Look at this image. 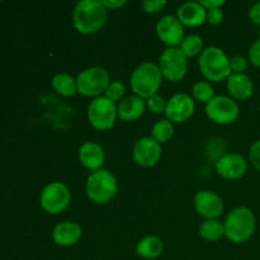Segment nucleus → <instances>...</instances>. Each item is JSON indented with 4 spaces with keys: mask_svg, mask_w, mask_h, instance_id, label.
Returning a JSON list of instances; mask_svg holds the SVG:
<instances>
[{
    "mask_svg": "<svg viewBox=\"0 0 260 260\" xmlns=\"http://www.w3.org/2000/svg\"><path fill=\"white\" fill-rule=\"evenodd\" d=\"M249 157H250V162L253 164V167L260 172V140L251 145L250 150H249Z\"/></svg>",
    "mask_w": 260,
    "mask_h": 260,
    "instance_id": "7c9ffc66",
    "label": "nucleus"
},
{
    "mask_svg": "<svg viewBox=\"0 0 260 260\" xmlns=\"http://www.w3.org/2000/svg\"><path fill=\"white\" fill-rule=\"evenodd\" d=\"M249 18L254 24L260 25V3H256L249 10Z\"/></svg>",
    "mask_w": 260,
    "mask_h": 260,
    "instance_id": "c9c22d12",
    "label": "nucleus"
},
{
    "mask_svg": "<svg viewBox=\"0 0 260 260\" xmlns=\"http://www.w3.org/2000/svg\"><path fill=\"white\" fill-rule=\"evenodd\" d=\"M111 83L108 71L101 66H91L81 71L76 78L78 93L88 98H98L104 94Z\"/></svg>",
    "mask_w": 260,
    "mask_h": 260,
    "instance_id": "423d86ee",
    "label": "nucleus"
},
{
    "mask_svg": "<svg viewBox=\"0 0 260 260\" xmlns=\"http://www.w3.org/2000/svg\"><path fill=\"white\" fill-rule=\"evenodd\" d=\"M206 116L216 124H231L238 121L240 116L239 104L230 96L215 95L206 104Z\"/></svg>",
    "mask_w": 260,
    "mask_h": 260,
    "instance_id": "9d476101",
    "label": "nucleus"
},
{
    "mask_svg": "<svg viewBox=\"0 0 260 260\" xmlns=\"http://www.w3.org/2000/svg\"><path fill=\"white\" fill-rule=\"evenodd\" d=\"M124 94H126V86H124L121 81L114 80L109 83L108 88L104 91L103 96H106L107 99H109V101L113 102V103H117V102L122 101Z\"/></svg>",
    "mask_w": 260,
    "mask_h": 260,
    "instance_id": "bb28decb",
    "label": "nucleus"
},
{
    "mask_svg": "<svg viewBox=\"0 0 260 260\" xmlns=\"http://www.w3.org/2000/svg\"><path fill=\"white\" fill-rule=\"evenodd\" d=\"M116 103L106 96H98L90 102L88 107V121L93 128L98 131H107L114 126L117 119Z\"/></svg>",
    "mask_w": 260,
    "mask_h": 260,
    "instance_id": "6e6552de",
    "label": "nucleus"
},
{
    "mask_svg": "<svg viewBox=\"0 0 260 260\" xmlns=\"http://www.w3.org/2000/svg\"><path fill=\"white\" fill-rule=\"evenodd\" d=\"M107 10L109 9H119L127 4L126 0H101Z\"/></svg>",
    "mask_w": 260,
    "mask_h": 260,
    "instance_id": "f704fd0d",
    "label": "nucleus"
},
{
    "mask_svg": "<svg viewBox=\"0 0 260 260\" xmlns=\"http://www.w3.org/2000/svg\"><path fill=\"white\" fill-rule=\"evenodd\" d=\"M223 226L225 236L229 240L235 244H243L255 233L256 220L250 208L236 207L226 216Z\"/></svg>",
    "mask_w": 260,
    "mask_h": 260,
    "instance_id": "20e7f679",
    "label": "nucleus"
},
{
    "mask_svg": "<svg viewBox=\"0 0 260 260\" xmlns=\"http://www.w3.org/2000/svg\"><path fill=\"white\" fill-rule=\"evenodd\" d=\"M52 88L56 93L65 98H70L78 94V85H76V79L70 76L69 74H56L52 78Z\"/></svg>",
    "mask_w": 260,
    "mask_h": 260,
    "instance_id": "4be33fe9",
    "label": "nucleus"
},
{
    "mask_svg": "<svg viewBox=\"0 0 260 260\" xmlns=\"http://www.w3.org/2000/svg\"><path fill=\"white\" fill-rule=\"evenodd\" d=\"M194 111V99L185 93H178L167 101L165 116L172 123H183L192 118Z\"/></svg>",
    "mask_w": 260,
    "mask_h": 260,
    "instance_id": "9b49d317",
    "label": "nucleus"
},
{
    "mask_svg": "<svg viewBox=\"0 0 260 260\" xmlns=\"http://www.w3.org/2000/svg\"><path fill=\"white\" fill-rule=\"evenodd\" d=\"M71 202V193L68 185L61 182H52L43 188L40 196V205L50 215L63 212Z\"/></svg>",
    "mask_w": 260,
    "mask_h": 260,
    "instance_id": "1a4fd4ad",
    "label": "nucleus"
},
{
    "mask_svg": "<svg viewBox=\"0 0 260 260\" xmlns=\"http://www.w3.org/2000/svg\"><path fill=\"white\" fill-rule=\"evenodd\" d=\"M162 78L172 83L182 80L188 71V58L179 47H167L159 56L157 62Z\"/></svg>",
    "mask_w": 260,
    "mask_h": 260,
    "instance_id": "0eeeda50",
    "label": "nucleus"
},
{
    "mask_svg": "<svg viewBox=\"0 0 260 260\" xmlns=\"http://www.w3.org/2000/svg\"><path fill=\"white\" fill-rule=\"evenodd\" d=\"M83 230L80 226L71 221H63L57 223L52 230V240L57 246L69 248L80 240Z\"/></svg>",
    "mask_w": 260,
    "mask_h": 260,
    "instance_id": "a211bd4d",
    "label": "nucleus"
},
{
    "mask_svg": "<svg viewBox=\"0 0 260 260\" xmlns=\"http://www.w3.org/2000/svg\"><path fill=\"white\" fill-rule=\"evenodd\" d=\"M146 108V101L134 94L119 102L117 106V116L123 122H134L144 116Z\"/></svg>",
    "mask_w": 260,
    "mask_h": 260,
    "instance_id": "6ab92c4d",
    "label": "nucleus"
},
{
    "mask_svg": "<svg viewBox=\"0 0 260 260\" xmlns=\"http://www.w3.org/2000/svg\"><path fill=\"white\" fill-rule=\"evenodd\" d=\"M162 75L157 63L146 62L140 63L135 68L129 76V85L135 95L147 101L152 95L157 94L162 83Z\"/></svg>",
    "mask_w": 260,
    "mask_h": 260,
    "instance_id": "f03ea898",
    "label": "nucleus"
},
{
    "mask_svg": "<svg viewBox=\"0 0 260 260\" xmlns=\"http://www.w3.org/2000/svg\"><path fill=\"white\" fill-rule=\"evenodd\" d=\"M231 74H245L248 69V60L244 56H234L230 58Z\"/></svg>",
    "mask_w": 260,
    "mask_h": 260,
    "instance_id": "c756f323",
    "label": "nucleus"
},
{
    "mask_svg": "<svg viewBox=\"0 0 260 260\" xmlns=\"http://www.w3.org/2000/svg\"><path fill=\"white\" fill-rule=\"evenodd\" d=\"M161 154V145L155 141L152 137H142L137 140L132 150L135 162L142 168L155 167L159 162Z\"/></svg>",
    "mask_w": 260,
    "mask_h": 260,
    "instance_id": "f8f14e48",
    "label": "nucleus"
},
{
    "mask_svg": "<svg viewBox=\"0 0 260 260\" xmlns=\"http://www.w3.org/2000/svg\"><path fill=\"white\" fill-rule=\"evenodd\" d=\"M146 107L151 113L161 114L165 113V107H167V101L159 94H155L151 98L146 101Z\"/></svg>",
    "mask_w": 260,
    "mask_h": 260,
    "instance_id": "cd10ccee",
    "label": "nucleus"
},
{
    "mask_svg": "<svg viewBox=\"0 0 260 260\" xmlns=\"http://www.w3.org/2000/svg\"><path fill=\"white\" fill-rule=\"evenodd\" d=\"M198 233L207 241H217L225 236V226L218 220H205L201 223Z\"/></svg>",
    "mask_w": 260,
    "mask_h": 260,
    "instance_id": "5701e85b",
    "label": "nucleus"
},
{
    "mask_svg": "<svg viewBox=\"0 0 260 260\" xmlns=\"http://www.w3.org/2000/svg\"><path fill=\"white\" fill-rule=\"evenodd\" d=\"M259 113H260V107H259Z\"/></svg>",
    "mask_w": 260,
    "mask_h": 260,
    "instance_id": "e433bc0d",
    "label": "nucleus"
},
{
    "mask_svg": "<svg viewBox=\"0 0 260 260\" xmlns=\"http://www.w3.org/2000/svg\"><path fill=\"white\" fill-rule=\"evenodd\" d=\"M173 135H174V126L169 119H160L151 128V137L160 145L169 141Z\"/></svg>",
    "mask_w": 260,
    "mask_h": 260,
    "instance_id": "393cba45",
    "label": "nucleus"
},
{
    "mask_svg": "<svg viewBox=\"0 0 260 260\" xmlns=\"http://www.w3.org/2000/svg\"><path fill=\"white\" fill-rule=\"evenodd\" d=\"M200 3L206 10L218 9V8H221L223 4H225L223 0H200Z\"/></svg>",
    "mask_w": 260,
    "mask_h": 260,
    "instance_id": "72a5a7b5",
    "label": "nucleus"
},
{
    "mask_svg": "<svg viewBox=\"0 0 260 260\" xmlns=\"http://www.w3.org/2000/svg\"><path fill=\"white\" fill-rule=\"evenodd\" d=\"M194 208L206 220H217L223 212V202L212 190H200L194 196Z\"/></svg>",
    "mask_w": 260,
    "mask_h": 260,
    "instance_id": "4468645a",
    "label": "nucleus"
},
{
    "mask_svg": "<svg viewBox=\"0 0 260 260\" xmlns=\"http://www.w3.org/2000/svg\"><path fill=\"white\" fill-rule=\"evenodd\" d=\"M177 18L185 27H200L207 22V10L200 2H187L178 8Z\"/></svg>",
    "mask_w": 260,
    "mask_h": 260,
    "instance_id": "f3484780",
    "label": "nucleus"
},
{
    "mask_svg": "<svg viewBox=\"0 0 260 260\" xmlns=\"http://www.w3.org/2000/svg\"><path fill=\"white\" fill-rule=\"evenodd\" d=\"M216 172L223 179H240L248 172V162L240 154H225L216 162Z\"/></svg>",
    "mask_w": 260,
    "mask_h": 260,
    "instance_id": "2eb2a0df",
    "label": "nucleus"
},
{
    "mask_svg": "<svg viewBox=\"0 0 260 260\" xmlns=\"http://www.w3.org/2000/svg\"><path fill=\"white\" fill-rule=\"evenodd\" d=\"M156 35L168 47H179L184 40V25L174 15H164L156 24Z\"/></svg>",
    "mask_w": 260,
    "mask_h": 260,
    "instance_id": "ddd939ff",
    "label": "nucleus"
},
{
    "mask_svg": "<svg viewBox=\"0 0 260 260\" xmlns=\"http://www.w3.org/2000/svg\"><path fill=\"white\" fill-rule=\"evenodd\" d=\"M180 51L184 53L185 57H196L202 53L203 48V40L198 35H188L185 36L184 40L182 41L179 46Z\"/></svg>",
    "mask_w": 260,
    "mask_h": 260,
    "instance_id": "b1692460",
    "label": "nucleus"
},
{
    "mask_svg": "<svg viewBox=\"0 0 260 260\" xmlns=\"http://www.w3.org/2000/svg\"><path fill=\"white\" fill-rule=\"evenodd\" d=\"M107 12L101 0H81L73 13L74 28L80 35H94L106 24Z\"/></svg>",
    "mask_w": 260,
    "mask_h": 260,
    "instance_id": "f257e3e1",
    "label": "nucleus"
},
{
    "mask_svg": "<svg viewBox=\"0 0 260 260\" xmlns=\"http://www.w3.org/2000/svg\"><path fill=\"white\" fill-rule=\"evenodd\" d=\"M167 0H145L141 3V7L147 14H157L167 7Z\"/></svg>",
    "mask_w": 260,
    "mask_h": 260,
    "instance_id": "c85d7f7f",
    "label": "nucleus"
},
{
    "mask_svg": "<svg viewBox=\"0 0 260 260\" xmlns=\"http://www.w3.org/2000/svg\"><path fill=\"white\" fill-rule=\"evenodd\" d=\"M192 95L197 102L207 104L215 98V89L210 81H197L192 88Z\"/></svg>",
    "mask_w": 260,
    "mask_h": 260,
    "instance_id": "a878e982",
    "label": "nucleus"
},
{
    "mask_svg": "<svg viewBox=\"0 0 260 260\" xmlns=\"http://www.w3.org/2000/svg\"><path fill=\"white\" fill-rule=\"evenodd\" d=\"M228 91L234 101H246L254 93V84L246 74H231L228 80Z\"/></svg>",
    "mask_w": 260,
    "mask_h": 260,
    "instance_id": "aec40b11",
    "label": "nucleus"
},
{
    "mask_svg": "<svg viewBox=\"0 0 260 260\" xmlns=\"http://www.w3.org/2000/svg\"><path fill=\"white\" fill-rule=\"evenodd\" d=\"M79 160L81 165L91 173L103 169L106 154L103 147L94 141H86L79 149Z\"/></svg>",
    "mask_w": 260,
    "mask_h": 260,
    "instance_id": "dca6fc26",
    "label": "nucleus"
},
{
    "mask_svg": "<svg viewBox=\"0 0 260 260\" xmlns=\"http://www.w3.org/2000/svg\"><path fill=\"white\" fill-rule=\"evenodd\" d=\"M198 68L207 81L221 83L231 75L230 57L216 46L205 48L198 57Z\"/></svg>",
    "mask_w": 260,
    "mask_h": 260,
    "instance_id": "7ed1b4c3",
    "label": "nucleus"
},
{
    "mask_svg": "<svg viewBox=\"0 0 260 260\" xmlns=\"http://www.w3.org/2000/svg\"><path fill=\"white\" fill-rule=\"evenodd\" d=\"M164 251V244L157 236L149 235L142 238L136 245V254L142 259H157Z\"/></svg>",
    "mask_w": 260,
    "mask_h": 260,
    "instance_id": "412c9836",
    "label": "nucleus"
},
{
    "mask_svg": "<svg viewBox=\"0 0 260 260\" xmlns=\"http://www.w3.org/2000/svg\"><path fill=\"white\" fill-rule=\"evenodd\" d=\"M249 61L256 68H260V38L251 45L249 50Z\"/></svg>",
    "mask_w": 260,
    "mask_h": 260,
    "instance_id": "2f4dec72",
    "label": "nucleus"
},
{
    "mask_svg": "<svg viewBox=\"0 0 260 260\" xmlns=\"http://www.w3.org/2000/svg\"><path fill=\"white\" fill-rule=\"evenodd\" d=\"M222 20H223V12L221 8H218V9L207 10V22L210 23L211 25L221 24Z\"/></svg>",
    "mask_w": 260,
    "mask_h": 260,
    "instance_id": "473e14b6",
    "label": "nucleus"
},
{
    "mask_svg": "<svg viewBox=\"0 0 260 260\" xmlns=\"http://www.w3.org/2000/svg\"><path fill=\"white\" fill-rule=\"evenodd\" d=\"M117 190H118V183L116 177L106 169L90 173L86 179V196L95 205L109 203L116 197Z\"/></svg>",
    "mask_w": 260,
    "mask_h": 260,
    "instance_id": "39448f33",
    "label": "nucleus"
}]
</instances>
